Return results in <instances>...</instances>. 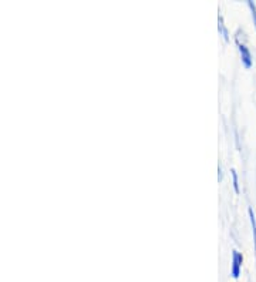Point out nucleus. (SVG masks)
I'll use <instances>...</instances> for the list:
<instances>
[{"label": "nucleus", "instance_id": "obj_5", "mask_svg": "<svg viewBox=\"0 0 256 282\" xmlns=\"http://www.w3.org/2000/svg\"><path fill=\"white\" fill-rule=\"evenodd\" d=\"M251 4V7H252V12H254V17H255V23H256V7L255 4H252V3H249Z\"/></svg>", "mask_w": 256, "mask_h": 282}, {"label": "nucleus", "instance_id": "obj_2", "mask_svg": "<svg viewBox=\"0 0 256 282\" xmlns=\"http://www.w3.org/2000/svg\"><path fill=\"white\" fill-rule=\"evenodd\" d=\"M239 50H241V54H242V60L243 63H245V66H246V67H251V66H252V56L249 53L248 47L241 44V46H239Z\"/></svg>", "mask_w": 256, "mask_h": 282}, {"label": "nucleus", "instance_id": "obj_1", "mask_svg": "<svg viewBox=\"0 0 256 282\" xmlns=\"http://www.w3.org/2000/svg\"><path fill=\"white\" fill-rule=\"evenodd\" d=\"M242 255L238 251H233V261H232V275L233 278H238L241 274V267H242Z\"/></svg>", "mask_w": 256, "mask_h": 282}, {"label": "nucleus", "instance_id": "obj_4", "mask_svg": "<svg viewBox=\"0 0 256 282\" xmlns=\"http://www.w3.org/2000/svg\"><path fill=\"white\" fill-rule=\"evenodd\" d=\"M232 175H233V186H235V189L239 191V188H238V175L235 173V170H232Z\"/></svg>", "mask_w": 256, "mask_h": 282}, {"label": "nucleus", "instance_id": "obj_3", "mask_svg": "<svg viewBox=\"0 0 256 282\" xmlns=\"http://www.w3.org/2000/svg\"><path fill=\"white\" fill-rule=\"evenodd\" d=\"M249 217H251L252 228H254V235H255V247H256V219H255V214H254V211H252V208H249Z\"/></svg>", "mask_w": 256, "mask_h": 282}]
</instances>
